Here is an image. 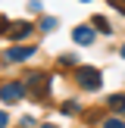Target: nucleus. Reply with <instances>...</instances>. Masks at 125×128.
<instances>
[{
    "instance_id": "423d86ee",
    "label": "nucleus",
    "mask_w": 125,
    "mask_h": 128,
    "mask_svg": "<svg viewBox=\"0 0 125 128\" xmlns=\"http://www.w3.org/2000/svg\"><path fill=\"white\" fill-rule=\"evenodd\" d=\"M6 31H10V38L16 41V38H25V34H31V25H28V22H12Z\"/></svg>"
},
{
    "instance_id": "f257e3e1",
    "label": "nucleus",
    "mask_w": 125,
    "mask_h": 128,
    "mask_svg": "<svg viewBox=\"0 0 125 128\" xmlns=\"http://www.w3.org/2000/svg\"><path fill=\"white\" fill-rule=\"evenodd\" d=\"M75 78H78V84H84L88 91H97V88L103 84V78H100L97 69H78V72H75Z\"/></svg>"
},
{
    "instance_id": "7ed1b4c3",
    "label": "nucleus",
    "mask_w": 125,
    "mask_h": 128,
    "mask_svg": "<svg viewBox=\"0 0 125 128\" xmlns=\"http://www.w3.org/2000/svg\"><path fill=\"white\" fill-rule=\"evenodd\" d=\"M28 84H31V94H34L38 100H44V97H47V75H31V78H28Z\"/></svg>"
},
{
    "instance_id": "f8f14e48",
    "label": "nucleus",
    "mask_w": 125,
    "mask_h": 128,
    "mask_svg": "<svg viewBox=\"0 0 125 128\" xmlns=\"http://www.w3.org/2000/svg\"><path fill=\"white\" fill-rule=\"evenodd\" d=\"M41 128H56V125H41Z\"/></svg>"
},
{
    "instance_id": "f03ea898",
    "label": "nucleus",
    "mask_w": 125,
    "mask_h": 128,
    "mask_svg": "<svg viewBox=\"0 0 125 128\" xmlns=\"http://www.w3.org/2000/svg\"><path fill=\"white\" fill-rule=\"evenodd\" d=\"M22 97H25V84H19V81H10V84L0 88V100L3 103H19Z\"/></svg>"
},
{
    "instance_id": "6e6552de",
    "label": "nucleus",
    "mask_w": 125,
    "mask_h": 128,
    "mask_svg": "<svg viewBox=\"0 0 125 128\" xmlns=\"http://www.w3.org/2000/svg\"><path fill=\"white\" fill-rule=\"evenodd\" d=\"M110 106H112V110H119V112H122V110H125V97H122V94H116V97H110Z\"/></svg>"
},
{
    "instance_id": "0eeeda50",
    "label": "nucleus",
    "mask_w": 125,
    "mask_h": 128,
    "mask_svg": "<svg viewBox=\"0 0 125 128\" xmlns=\"http://www.w3.org/2000/svg\"><path fill=\"white\" fill-rule=\"evenodd\" d=\"M94 28H97V31H103V34H110V31H112V28H110V22H106L103 16H94Z\"/></svg>"
},
{
    "instance_id": "ddd939ff",
    "label": "nucleus",
    "mask_w": 125,
    "mask_h": 128,
    "mask_svg": "<svg viewBox=\"0 0 125 128\" xmlns=\"http://www.w3.org/2000/svg\"><path fill=\"white\" fill-rule=\"evenodd\" d=\"M122 56H125V47H122Z\"/></svg>"
},
{
    "instance_id": "39448f33",
    "label": "nucleus",
    "mask_w": 125,
    "mask_h": 128,
    "mask_svg": "<svg viewBox=\"0 0 125 128\" xmlns=\"http://www.w3.org/2000/svg\"><path fill=\"white\" fill-rule=\"evenodd\" d=\"M72 38H75V44H91L94 41V28L91 25H78V28L72 31Z\"/></svg>"
},
{
    "instance_id": "9d476101",
    "label": "nucleus",
    "mask_w": 125,
    "mask_h": 128,
    "mask_svg": "<svg viewBox=\"0 0 125 128\" xmlns=\"http://www.w3.org/2000/svg\"><path fill=\"white\" fill-rule=\"evenodd\" d=\"M110 6H112V10H119V12H125V0H110Z\"/></svg>"
},
{
    "instance_id": "9b49d317",
    "label": "nucleus",
    "mask_w": 125,
    "mask_h": 128,
    "mask_svg": "<svg viewBox=\"0 0 125 128\" xmlns=\"http://www.w3.org/2000/svg\"><path fill=\"white\" fill-rule=\"evenodd\" d=\"M6 122H10V116H6V112L0 110V128H6Z\"/></svg>"
},
{
    "instance_id": "1a4fd4ad",
    "label": "nucleus",
    "mask_w": 125,
    "mask_h": 128,
    "mask_svg": "<svg viewBox=\"0 0 125 128\" xmlns=\"http://www.w3.org/2000/svg\"><path fill=\"white\" fill-rule=\"evenodd\" d=\"M103 128H125V122H122V119H106Z\"/></svg>"
},
{
    "instance_id": "20e7f679",
    "label": "nucleus",
    "mask_w": 125,
    "mask_h": 128,
    "mask_svg": "<svg viewBox=\"0 0 125 128\" xmlns=\"http://www.w3.org/2000/svg\"><path fill=\"white\" fill-rule=\"evenodd\" d=\"M34 53V47H10L6 50V62H19V60H28Z\"/></svg>"
}]
</instances>
